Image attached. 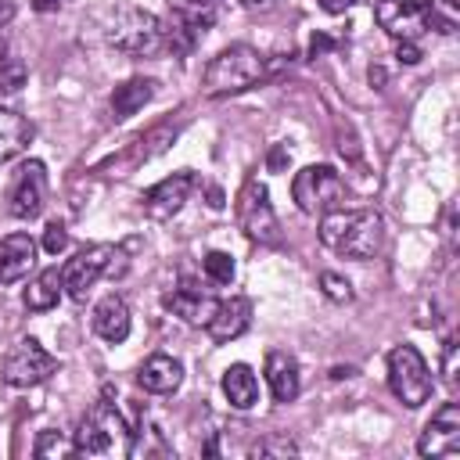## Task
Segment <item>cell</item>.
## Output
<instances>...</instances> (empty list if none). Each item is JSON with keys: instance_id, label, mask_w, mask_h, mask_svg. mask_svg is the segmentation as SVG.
<instances>
[{"instance_id": "5b68a950", "label": "cell", "mask_w": 460, "mask_h": 460, "mask_svg": "<svg viewBox=\"0 0 460 460\" xmlns=\"http://www.w3.org/2000/svg\"><path fill=\"white\" fill-rule=\"evenodd\" d=\"M431 385H435L431 370H428L424 356L413 345L402 341L388 352V388L402 406H410V410L424 406L431 399Z\"/></svg>"}, {"instance_id": "6da1fadb", "label": "cell", "mask_w": 460, "mask_h": 460, "mask_svg": "<svg viewBox=\"0 0 460 460\" xmlns=\"http://www.w3.org/2000/svg\"><path fill=\"white\" fill-rule=\"evenodd\" d=\"M385 241V223L374 208H331L320 219V244L345 259H374Z\"/></svg>"}, {"instance_id": "7a4b0ae2", "label": "cell", "mask_w": 460, "mask_h": 460, "mask_svg": "<svg viewBox=\"0 0 460 460\" xmlns=\"http://www.w3.org/2000/svg\"><path fill=\"white\" fill-rule=\"evenodd\" d=\"M72 442H75V456H90V460H122L133 453V431L119 413V406L108 399L90 406Z\"/></svg>"}, {"instance_id": "f1b7e54d", "label": "cell", "mask_w": 460, "mask_h": 460, "mask_svg": "<svg viewBox=\"0 0 460 460\" xmlns=\"http://www.w3.org/2000/svg\"><path fill=\"white\" fill-rule=\"evenodd\" d=\"M295 453H298V446L288 435H270L252 446V456H295Z\"/></svg>"}, {"instance_id": "4dcf8cb0", "label": "cell", "mask_w": 460, "mask_h": 460, "mask_svg": "<svg viewBox=\"0 0 460 460\" xmlns=\"http://www.w3.org/2000/svg\"><path fill=\"white\" fill-rule=\"evenodd\" d=\"M68 248V230H65V223H47V230H43V252L47 255H58V252H65Z\"/></svg>"}, {"instance_id": "52a82bcc", "label": "cell", "mask_w": 460, "mask_h": 460, "mask_svg": "<svg viewBox=\"0 0 460 460\" xmlns=\"http://www.w3.org/2000/svg\"><path fill=\"white\" fill-rule=\"evenodd\" d=\"M291 198H295V205H298L305 216H316V212L323 216V212H331V208L341 205V198H345V180L338 176L334 165H305V169H298L295 180H291Z\"/></svg>"}, {"instance_id": "30bf717a", "label": "cell", "mask_w": 460, "mask_h": 460, "mask_svg": "<svg viewBox=\"0 0 460 460\" xmlns=\"http://www.w3.org/2000/svg\"><path fill=\"white\" fill-rule=\"evenodd\" d=\"M43 201H47V169L43 162L29 158L14 172V183L7 190V208L14 219H36L43 212Z\"/></svg>"}, {"instance_id": "83f0119b", "label": "cell", "mask_w": 460, "mask_h": 460, "mask_svg": "<svg viewBox=\"0 0 460 460\" xmlns=\"http://www.w3.org/2000/svg\"><path fill=\"white\" fill-rule=\"evenodd\" d=\"M428 29H435V32H456V7H453V0H431Z\"/></svg>"}, {"instance_id": "e575fe53", "label": "cell", "mask_w": 460, "mask_h": 460, "mask_svg": "<svg viewBox=\"0 0 460 460\" xmlns=\"http://www.w3.org/2000/svg\"><path fill=\"white\" fill-rule=\"evenodd\" d=\"M316 4H320L327 14H345V11H349V7H356L359 0H316Z\"/></svg>"}, {"instance_id": "e0dca14e", "label": "cell", "mask_w": 460, "mask_h": 460, "mask_svg": "<svg viewBox=\"0 0 460 460\" xmlns=\"http://www.w3.org/2000/svg\"><path fill=\"white\" fill-rule=\"evenodd\" d=\"M137 381H140L144 392L169 395V392L180 388V381H183V367H180V359H172V356H165V352H155V356H147L144 367L137 370Z\"/></svg>"}, {"instance_id": "1f68e13d", "label": "cell", "mask_w": 460, "mask_h": 460, "mask_svg": "<svg viewBox=\"0 0 460 460\" xmlns=\"http://www.w3.org/2000/svg\"><path fill=\"white\" fill-rule=\"evenodd\" d=\"M395 58H399V65H417V61H420V47H417V40H399Z\"/></svg>"}, {"instance_id": "ba28073f", "label": "cell", "mask_w": 460, "mask_h": 460, "mask_svg": "<svg viewBox=\"0 0 460 460\" xmlns=\"http://www.w3.org/2000/svg\"><path fill=\"white\" fill-rule=\"evenodd\" d=\"M237 223L248 234V241L255 244H280V219L270 205V190L259 180H244L241 194H237Z\"/></svg>"}, {"instance_id": "4fadbf2b", "label": "cell", "mask_w": 460, "mask_h": 460, "mask_svg": "<svg viewBox=\"0 0 460 460\" xmlns=\"http://www.w3.org/2000/svg\"><path fill=\"white\" fill-rule=\"evenodd\" d=\"M190 187H194V172H190V169H180V172L165 176L162 183H155V187L144 194V212H147L151 219H172V216L183 208Z\"/></svg>"}, {"instance_id": "cb8c5ba5", "label": "cell", "mask_w": 460, "mask_h": 460, "mask_svg": "<svg viewBox=\"0 0 460 460\" xmlns=\"http://www.w3.org/2000/svg\"><path fill=\"white\" fill-rule=\"evenodd\" d=\"M219 7H223V0H172V14H180L183 22H190L201 32L219 18Z\"/></svg>"}, {"instance_id": "8fae6325", "label": "cell", "mask_w": 460, "mask_h": 460, "mask_svg": "<svg viewBox=\"0 0 460 460\" xmlns=\"http://www.w3.org/2000/svg\"><path fill=\"white\" fill-rule=\"evenodd\" d=\"M431 0H374L377 25L395 40H417L428 29Z\"/></svg>"}, {"instance_id": "44dd1931", "label": "cell", "mask_w": 460, "mask_h": 460, "mask_svg": "<svg viewBox=\"0 0 460 460\" xmlns=\"http://www.w3.org/2000/svg\"><path fill=\"white\" fill-rule=\"evenodd\" d=\"M32 140V126L25 115L0 108V165H7L11 158H18Z\"/></svg>"}, {"instance_id": "d590c367", "label": "cell", "mask_w": 460, "mask_h": 460, "mask_svg": "<svg viewBox=\"0 0 460 460\" xmlns=\"http://www.w3.org/2000/svg\"><path fill=\"white\" fill-rule=\"evenodd\" d=\"M331 47H334V40H331V36H323V32H316V36H313V43H309V54H313V58H320V54H327Z\"/></svg>"}, {"instance_id": "9c48e42d", "label": "cell", "mask_w": 460, "mask_h": 460, "mask_svg": "<svg viewBox=\"0 0 460 460\" xmlns=\"http://www.w3.org/2000/svg\"><path fill=\"white\" fill-rule=\"evenodd\" d=\"M54 370H58V359H54L36 338H22V341L4 356L0 377H4V385H11V388H32V385H43Z\"/></svg>"}, {"instance_id": "8992f818", "label": "cell", "mask_w": 460, "mask_h": 460, "mask_svg": "<svg viewBox=\"0 0 460 460\" xmlns=\"http://www.w3.org/2000/svg\"><path fill=\"white\" fill-rule=\"evenodd\" d=\"M119 255H122V252H119L115 244H86V248L75 252V255L65 262V270H61L65 291H68L75 302H86L90 288H93L104 273H122V270H126V262H115Z\"/></svg>"}, {"instance_id": "ab89813d", "label": "cell", "mask_w": 460, "mask_h": 460, "mask_svg": "<svg viewBox=\"0 0 460 460\" xmlns=\"http://www.w3.org/2000/svg\"><path fill=\"white\" fill-rule=\"evenodd\" d=\"M208 205H212V208H223V194H219V187L208 190Z\"/></svg>"}, {"instance_id": "74e56055", "label": "cell", "mask_w": 460, "mask_h": 460, "mask_svg": "<svg viewBox=\"0 0 460 460\" xmlns=\"http://www.w3.org/2000/svg\"><path fill=\"white\" fill-rule=\"evenodd\" d=\"M248 11H273L277 7V0H241Z\"/></svg>"}, {"instance_id": "603a6c76", "label": "cell", "mask_w": 460, "mask_h": 460, "mask_svg": "<svg viewBox=\"0 0 460 460\" xmlns=\"http://www.w3.org/2000/svg\"><path fill=\"white\" fill-rule=\"evenodd\" d=\"M61 270L58 266H47L29 288H25V309H32V313H47V309H54L58 305V298H61Z\"/></svg>"}, {"instance_id": "277c9868", "label": "cell", "mask_w": 460, "mask_h": 460, "mask_svg": "<svg viewBox=\"0 0 460 460\" xmlns=\"http://www.w3.org/2000/svg\"><path fill=\"white\" fill-rule=\"evenodd\" d=\"M104 40H108V47H115L129 58H151L165 47V25L158 14H151L144 7H119L108 18Z\"/></svg>"}, {"instance_id": "3957f363", "label": "cell", "mask_w": 460, "mask_h": 460, "mask_svg": "<svg viewBox=\"0 0 460 460\" xmlns=\"http://www.w3.org/2000/svg\"><path fill=\"white\" fill-rule=\"evenodd\" d=\"M266 72V61L255 47L248 43H234L226 50H219L208 65H205V93L208 97H230V93H241L248 86H255Z\"/></svg>"}, {"instance_id": "d4e9b609", "label": "cell", "mask_w": 460, "mask_h": 460, "mask_svg": "<svg viewBox=\"0 0 460 460\" xmlns=\"http://www.w3.org/2000/svg\"><path fill=\"white\" fill-rule=\"evenodd\" d=\"M22 83H25V65L18 58H11V50H7V43L0 36V101L14 97L22 90Z\"/></svg>"}, {"instance_id": "f35d334b", "label": "cell", "mask_w": 460, "mask_h": 460, "mask_svg": "<svg viewBox=\"0 0 460 460\" xmlns=\"http://www.w3.org/2000/svg\"><path fill=\"white\" fill-rule=\"evenodd\" d=\"M11 18H14V4H11V0H0V29H4Z\"/></svg>"}, {"instance_id": "d6986e66", "label": "cell", "mask_w": 460, "mask_h": 460, "mask_svg": "<svg viewBox=\"0 0 460 460\" xmlns=\"http://www.w3.org/2000/svg\"><path fill=\"white\" fill-rule=\"evenodd\" d=\"M266 385H270V392H273L277 402H295L298 399V388H302L298 363L288 352H270L266 356Z\"/></svg>"}, {"instance_id": "5bb4252c", "label": "cell", "mask_w": 460, "mask_h": 460, "mask_svg": "<svg viewBox=\"0 0 460 460\" xmlns=\"http://www.w3.org/2000/svg\"><path fill=\"white\" fill-rule=\"evenodd\" d=\"M248 323H252V302H248L244 295H230V298L216 302V309H212L205 331H208L212 341L223 345V341L241 338V334L248 331Z\"/></svg>"}, {"instance_id": "484cf974", "label": "cell", "mask_w": 460, "mask_h": 460, "mask_svg": "<svg viewBox=\"0 0 460 460\" xmlns=\"http://www.w3.org/2000/svg\"><path fill=\"white\" fill-rule=\"evenodd\" d=\"M32 453H36V456H75V442H68L65 431L47 428V431H40Z\"/></svg>"}, {"instance_id": "7402d4cb", "label": "cell", "mask_w": 460, "mask_h": 460, "mask_svg": "<svg viewBox=\"0 0 460 460\" xmlns=\"http://www.w3.org/2000/svg\"><path fill=\"white\" fill-rule=\"evenodd\" d=\"M155 97V79H126L122 86H115V93H111V115L115 119H129V115H137L147 101Z\"/></svg>"}, {"instance_id": "60d3db41", "label": "cell", "mask_w": 460, "mask_h": 460, "mask_svg": "<svg viewBox=\"0 0 460 460\" xmlns=\"http://www.w3.org/2000/svg\"><path fill=\"white\" fill-rule=\"evenodd\" d=\"M370 83H385V72L381 68H370Z\"/></svg>"}, {"instance_id": "9a60e30c", "label": "cell", "mask_w": 460, "mask_h": 460, "mask_svg": "<svg viewBox=\"0 0 460 460\" xmlns=\"http://www.w3.org/2000/svg\"><path fill=\"white\" fill-rule=\"evenodd\" d=\"M162 305H165L172 316H180V320H187V323H198V327H205V323H208V316H212V309H216V298H212L208 291L194 288L190 280H183L180 288L165 291Z\"/></svg>"}, {"instance_id": "2e32d148", "label": "cell", "mask_w": 460, "mask_h": 460, "mask_svg": "<svg viewBox=\"0 0 460 460\" xmlns=\"http://www.w3.org/2000/svg\"><path fill=\"white\" fill-rule=\"evenodd\" d=\"M36 266V241L29 234H7L0 241V284H18Z\"/></svg>"}, {"instance_id": "f546056e", "label": "cell", "mask_w": 460, "mask_h": 460, "mask_svg": "<svg viewBox=\"0 0 460 460\" xmlns=\"http://www.w3.org/2000/svg\"><path fill=\"white\" fill-rule=\"evenodd\" d=\"M320 291L331 298V302H349L352 298V284L341 277V273H320Z\"/></svg>"}, {"instance_id": "7c38bea8", "label": "cell", "mask_w": 460, "mask_h": 460, "mask_svg": "<svg viewBox=\"0 0 460 460\" xmlns=\"http://www.w3.org/2000/svg\"><path fill=\"white\" fill-rule=\"evenodd\" d=\"M460 449V406L442 402V410L428 420V428L417 438L420 456H453Z\"/></svg>"}, {"instance_id": "ffe728a7", "label": "cell", "mask_w": 460, "mask_h": 460, "mask_svg": "<svg viewBox=\"0 0 460 460\" xmlns=\"http://www.w3.org/2000/svg\"><path fill=\"white\" fill-rule=\"evenodd\" d=\"M223 395L234 410H252L259 399V381L248 363H234L223 370Z\"/></svg>"}, {"instance_id": "836d02e7", "label": "cell", "mask_w": 460, "mask_h": 460, "mask_svg": "<svg viewBox=\"0 0 460 460\" xmlns=\"http://www.w3.org/2000/svg\"><path fill=\"white\" fill-rule=\"evenodd\" d=\"M288 158H291V155H288V144H277V147L270 151V169H273V172H280V169L288 165Z\"/></svg>"}, {"instance_id": "d6a6232c", "label": "cell", "mask_w": 460, "mask_h": 460, "mask_svg": "<svg viewBox=\"0 0 460 460\" xmlns=\"http://www.w3.org/2000/svg\"><path fill=\"white\" fill-rule=\"evenodd\" d=\"M442 374L449 385H456V341H446V352H442Z\"/></svg>"}, {"instance_id": "8d00e7d4", "label": "cell", "mask_w": 460, "mask_h": 460, "mask_svg": "<svg viewBox=\"0 0 460 460\" xmlns=\"http://www.w3.org/2000/svg\"><path fill=\"white\" fill-rule=\"evenodd\" d=\"M29 4H32V11H40V14H50V11L61 7V0H29Z\"/></svg>"}, {"instance_id": "4316f807", "label": "cell", "mask_w": 460, "mask_h": 460, "mask_svg": "<svg viewBox=\"0 0 460 460\" xmlns=\"http://www.w3.org/2000/svg\"><path fill=\"white\" fill-rule=\"evenodd\" d=\"M201 266H205V277L212 284H230L234 280V259L226 252H208Z\"/></svg>"}, {"instance_id": "ac0fdd59", "label": "cell", "mask_w": 460, "mask_h": 460, "mask_svg": "<svg viewBox=\"0 0 460 460\" xmlns=\"http://www.w3.org/2000/svg\"><path fill=\"white\" fill-rule=\"evenodd\" d=\"M93 331L104 338V341H111V345H119V341H126V334H129V305L119 298V295H104L97 305H93Z\"/></svg>"}]
</instances>
